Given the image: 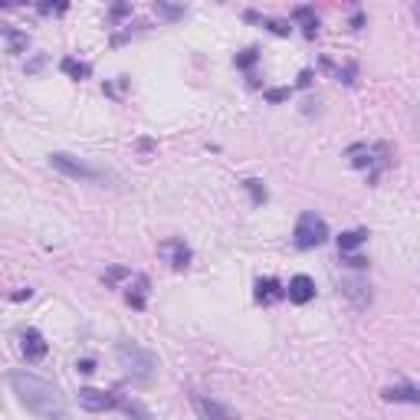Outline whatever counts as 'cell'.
<instances>
[{"label":"cell","instance_id":"obj_1","mask_svg":"<svg viewBox=\"0 0 420 420\" xmlns=\"http://www.w3.org/2000/svg\"><path fill=\"white\" fill-rule=\"evenodd\" d=\"M10 388L17 394V401L27 407L30 414H37L39 420H66L69 407L66 397L59 394V388L47 378H39L33 371H10L7 374Z\"/></svg>","mask_w":420,"mask_h":420},{"label":"cell","instance_id":"obj_2","mask_svg":"<svg viewBox=\"0 0 420 420\" xmlns=\"http://www.w3.org/2000/svg\"><path fill=\"white\" fill-rule=\"evenodd\" d=\"M115 358H118V368L125 371V378H132L135 384H148L158 371V358L135 342H118Z\"/></svg>","mask_w":420,"mask_h":420},{"label":"cell","instance_id":"obj_3","mask_svg":"<svg viewBox=\"0 0 420 420\" xmlns=\"http://www.w3.org/2000/svg\"><path fill=\"white\" fill-rule=\"evenodd\" d=\"M348 158H352V164L354 168H364L368 171V181H378L381 178V171L391 164V144H384V142H378V144H352L348 148Z\"/></svg>","mask_w":420,"mask_h":420},{"label":"cell","instance_id":"obj_4","mask_svg":"<svg viewBox=\"0 0 420 420\" xmlns=\"http://www.w3.org/2000/svg\"><path fill=\"white\" fill-rule=\"evenodd\" d=\"M49 164H53V171H59L63 178H69V181H105V171H99L96 164L82 161V158H73V154L66 152H56L49 154Z\"/></svg>","mask_w":420,"mask_h":420},{"label":"cell","instance_id":"obj_5","mask_svg":"<svg viewBox=\"0 0 420 420\" xmlns=\"http://www.w3.org/2000/svg\"><path fill=\"white\" fill-rule=\"evenodd\" d=\"M292 237H296L299 249H315L328 240V223H325L315 210H302L296 220V233H292Z\"/></svg>","mask_w":420,"mask_h":420},{"label":"cell","instance_id":"obj_6","mask_svg":"<svg viewBox=\"0 0 420 420\" xmlns=\"http://www.w3.org/2000/svg\"><path fill=\"white\" fill-rule=\"evenodd\" d=\"M158 257H161L164 263H171L174 269H187L191 266V259H194V253L181 237H171V240H164V243H158Z\"/></svg>","mask_w":420,"mask_h":420},{"label":"cell","instance_id":"obj_7","mask_svg":"<svg viewBox=\"0 0 420 420\" xmlns=\"http://www.w3.org/2000/svg\"><path fill=\"white\" fill-rule=\"evenodd\" d=\"M79 407L89 414L115 411V391H99V388H82L79 391Z\"/></svg>","mask_w":420,"mask_h":420},{"label":"cell","instance_id":"obj_8","mask_svg":"<svg viewBox=\"0 0 420 420\" xmlns=\"http://www.w3.org/2000/svg\"><path fill=\"white\" fill-rule=\"evenodd\" d=\"M338 289H342L345 299H352L354 309H368V306H371V299H374L371 283H364V279H342Z\"/></svg>","mask_w":420,"mask_h":420},{"label":"cell","instance_id":"obj_9","mask_svg":"<svg viewBox=\"0 0 420 420\" xmlns=\"http://www.w3.org/2000/svg\"><path fill=\"white\" fill-rule=\"evenodd\" d=\"M20 348H23V358H27V362H43L49 352L47 338H43L37 328H23V332H20Z\"/></svg>","mask_w":420,"mask_h":420},{"label":"cell","instance_id":"obj_10","mask_svg":"<svg viewBox=\"0 0 420 420\" xmlns=\"http://www.w3.org/2000/svg\"><path fill=\"white\" fill-rule=\"evenodd\" d=\"M286 299L292 302V306H306V302H312V299H315V283H312V276L299 273V276L289 279Z\"/></svg>","mask_w":420,"mask_h":420},{"label":"cell","instance_id":"obj_11","mask_svg":"<svg viewBox=\"0 0 420 420\" xmlns=\"http://www.w3.org/2000/svg\"><path fill=\"white\" fill-rule=\"evenodd\" d=\"M194 407H197V414H201L204 420H237V414L230 411L227 404L210 401V397H204V394H194Z\"/></svg>","mask_w":420,"mask_h":420},{"label":"cell","instance_id":"obj_12","mask_svg":"<svg viewBox=\"0 0 420 420\" xmlns=\"http://www.w3.org/2000/svg\"><path fill=\"white\" fill-rule=\"evenodd\" d=\"M279 299H286V286L279 283V279L266 276L257 283V302H263V306H269V302H279Z\"/></svg>","mask_w":420,"mask_h":420},{"label":"cell","instance_id":"obj_13","mask_svg":"<svg viewBox=\"0 0 420 420\" xmlns=\"http://www.w3.org/2000/svg\"><path fill=\"white\" fill-rule=\"evenodd\" d=\"M384 401L391 404H420V391L414 384H394V388H384L381 391Z\"/></svg>","mask_w":420,"mask_h":420},{"label":"cell","instance_id":"obj_14","mask_svg":"<svg viewBox=\"0 0 420 420\" xmlns=\"http://www.w3.org/2000/svg\"><path fill=\"white\" fill-rule=\"evenodd\" d=\"M115 407H118L125 417H132V420H152V411H148L142 401H135V397H125V394H115Z\"/></svg>","mask_w":420,"mask_h":420},{"label":"cell","instance_id":"obj_15","mask_svg":"<svg viewBox=\"0 0 420 420\" xmlns=\"http://www.w3.org/2000/svg\"><path fill=\"white\" fill-rule=\"evenodd\" d=\"M144 292H148V276L132 273V283H128V292H125L128 306H132V309H144Z\"/></svg>","mask_w":420,"mask_h":420},{"label":"cell","instance_id":"obj_16","mask_svg":"<svg viewBox=\"0 0 420 420\" xmlns=\"http://www.w3.org/2000/svg\"><path fill=\"white\" fill-rule=\"evenodd\" d=\"M0 37L7 39L10 53H27V47H30V37H27V33H23V30H17V27H7V23H0Z\"/></svg>","mask_w":420,"mask_h":420},{"label":"cell","instance_id":"obj_17","mask_svg":"<svg viewBox=\"0 0 420 420\" xmlns=\"http://www.w3.org/2000/svg\"><path fill=\"white\" fill-rule=\"evenodd\" d=\"M368 230L358 227V230H345L342 237H338V253H354V249L362 247V243H368Z\"/></svg>","mask_w":420,"mask_h":420},{"label":"cell","instance_id":"obj_18","mask_svg":"<svg viewBox=\"0 0 420 420\" xmlns=\"http://www.w3.org/2000/svg\"><path fill=\"white\" fill-rule=\"evenodd\" d=\"M59 69H63L69 79H76V82H82V79L92 76V66H89V63H82V59H73V56L59 59Z\"/></svg>","mask_w":420,"mask_h":420},{"label":"cell","instance_id":"obj_19","mask_svg":"<svg viewBox=\"0 0 420 420\" xmlns=\"http://www.w3.org/2000/svg\"><path fill=\"white\" fill-rule=\"evenodd\" d=\"M243 187L249 191V197H253V204H257V207H263V204L269 201V191L263 187V181H259V178H247V181H243Z\"/></svg>","mask_w":420,"mask_h":420},{"label":"cell","instance_id":"obj_20","mask_svg":"<svg viewBox=\"0 0 420 420\" xmlns=\"http://www.w3.org/2000/svg\"><path fill=\"white\" fill-rule=\"evenodd\" d=\"M322 66H325V69H332V73H335V79H338V82H345V86H352V82H354V73H358V66H354V63H348V66H342V69H335L332 63L325 59Z\"/></svg>","mask_w":420,"mask_h":420},{"label":"cell","instance_id":"obj_21","mask_svg":"<svg viewBox=\"0 0 420 420\" xmlns=\"http://www.w3.org/2000/svg\"><path fill=\"white\" fill-rule=\"evenodd\" d=\"M257 20L269 30V33H276V37H289V30H292L286 20H269V17H257Z\"/></svg>","mask_w":420,"mask_h":420},{"label":"cell","instance_id":"obj_22","mask_svg":"<svg viewBox=\"0 0 420 420\" xmlns=\"http://www.w3.org/2000/svg\"><path fill=\"white\" fill-rule=\"evenodd\" d=\"M154 10H158V17H164V20H181L184 17V7H174V4H164V0H158Z\"/></svg>","mask_w":420,"mask_h":420},{"label":"cell","instance_id":"obj_23","mask_svg":"<svg viewBox=\"0 0 420 420\" xmlns=\"http://www.w3.org/2000/svg\"><path fill=\"white\" fill-rule=\"evenodd\" d=\"M257 59H259V49H257V47H249V49H243V53H240V56L233 59V63H237V69H249L253 63H257Z\"/></svg>","mask_w":420,"mask_h":420},{"label":"cell","instance_id":"obj_24","mask_svg":"<svg viewBox=\"0 0 420 420\" xmlns=\"http://www.w3.org/2000/svg\"><path fill=\"white\" fill-rule=\"evenodd\" d=\"M263 96H266V102L279 105V102H286V99L292 96V89H289V86H276V89H266V92H263Z\"/></svg>","mask_w":420,"mask_h":420},{"label":"cell","instance_id":"obj_25","mask_svg":"<svg viewBox=\"0 0 420 420\" xmlns=\"http://www.w3.org/2000/svg\"><path fill=\"white\" fill-rule=\"evenodd\" d=\"M132 276V273H128V269L125 266H112V269H105V286H115V283H122V279H128Z\"/></svg>","mask_w":420,"mask_h":420},{"label":"cell","instance_id":"obj_26","mask_svg":"<svg viewBox=\"0 0 420 420\" xmlns=\"http://www.w3.org/2000/svg\"><path fill=\"white\" fill-rule=\"evenodd\" d=\"M342 263L352 269H364L368 266V257H358V253H342Z\"/></svg>","mask_w":420,"mask_h":420},{"label":"cell","instance_id":"obj_27","mask_svg":"<svg viewBox=\"0 0 420 420\" xmlns=\"http://www.w3.org/2000/svg\"><path fill=\"white\" fill-rule=\"evenodd\" d=\"M128 13H132V7H128V4H115V7H112V13H109V17H112V23H118V20H122V17H128Z\"/></svg>","mask_w":420,"mask_h":420},{"label":"cell","instance_id":"obj_28","mask_svg":"<svg viewBox=\"0 0 420 420\" xmlns=\"http://www.w3.org/2000/svg\"><path fill=\"white\" fill-rule=\"evenodd\" d=\"M312 17H315L312 7H296L292 10V20H302V23H306V20H312Z\"/></svg>","mask_w":420,"mask_h":420},{"label":"cell","instance_id":"obj_29","mask_svg":"<svg viewBox=\"0 0 420 420\" xmlns=\"http://www.w3.org/2000/svg\"><path fill=\"white\" fill-rule=\"evenodd\" d=\"M302 33H306V39H315V33H319V20H306V23H302Z\"/></svg>","mask_w":420,"mask_h":420},{"label":"cell","instance_id":"obj_30","mask_svg":"<svg viewBox=\"0 0 420 420\" xmlns=\"http://www.w3.org/2000/svg\"><path fill=\"white\" fill-rule=\"evenodd\" d=\"M76 371L92 374V371H96V362H92V358H79V362H76Z\"/></svg>","mask_w":420,"mask_h":420},{"label":"cell","instance_id":"obj_31","mask_svg":"<svg viewBox=\"0 0 420 420\" xmlns=\"http://www.w3.org/2000/svg\"><path fill=\"white\" fill-rule=\"evenodd\" d=\"M66 4H39V13H63Z\"/></svg>","mask_w":420,"mask_h":420},{"label":"cell","instance_id":"obj_32","mask_svg":"<svg viewBox=\"0 0 420 420\" xmlns=\"http://www.w3.org/2000/svg\"><path fill=\"white\" fill-rule=\"evenodd\" d=\"M312 86V69H302L299 73V89H309Z\"/></svg>","mask_w":420,"mask_h":420},{"label":"cell","instance_id":"obj_33","mask_svg":"<svg viewBox=\"0 0 420 420\" xmlns=\"http://www.w3.org/2000/svg\"><path fill=\"white\" fill-rule=\"evenodd\" d=\"M364 27V13H362V10H358V13H354V17H352V30H362Z\"/></svg>","mask_w":420,"mask_h":420},{"label":"cell","instance_id":"obj_34","mask_svg":"<svg viewBox=\"0 0 420 420\" xmlns=\"http://www.w3.org/2000/svg\"><path fill=\"white\" fill-rule=\"evenodd\" d=\"M33 296V289H20V292H13V299H17V302H23V299H30Z\"/></svg>","mask_w":420,"mask_h":420},{"label":"cell","instance_id":"obj_35","mask_svg":"<svg viewBox=\"0 0 420 420\" xmlns=\"http://www.w3.org/2000/svg\"><path fill=\"white\" fill-rule=\"evenodd\" d=\"M138 148H142V152H152L154 142H152V138H142V142H138Z\"/></svg>","mask_w":420,"mask_h":420}]
</instances>
